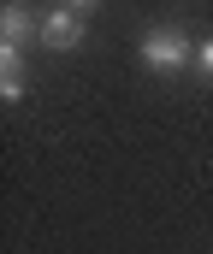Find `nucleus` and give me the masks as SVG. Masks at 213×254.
<instances>
[{
    "label": "nucleus",
    "mask_w": 213,
    "mask_h": 254,
    "mask_svg": "<svg viewBox=\"0 0 213 254\" xmlns=\"http://www.w3.org/2000/svg\"><path fill=\"white\" fill-rule=\"evenodd\" d=\"M137 60L148 71H184V65H196V42L178 30V24H160V30H148L137 42Z\"/></svg>",
    "instance_id": "nucleus-1"
},
{
    "label": "nucleus",
    "mask_w": 213,
    "mask_h": 254,
    "mask_svg": "<svg viewBox=\"0 0 213 254\" xmlns=\"http://www.w3.org/2000/svg\"><path fill=\"white\" fill-rule=\"evenodd\" d=\"M42 48H54V54H71V48H83V12H71V6H54L48 18H42Z\"/></svg>",
    "instance_id": "nucleus-2"
},
{
    "label": "nucleus",
    "mask_w": 213,
    "mask_h": 254,
    "mask_svg": "<svg viewBox=\"0 0 213 254\" xmlns=\"http://www.w3.org/2000/svg\"><path fill=\"white\" fill-rule=\"evenodd\" d=\"M36 30H42V18H30L24 0H6V6H0V48H24Z\"/></svg>",
    "instance_id": "nucleus-3"
},
{
    "label": "nucleus",
    "mask_w": 213,
    "mask_h": 254,
    "mask_svg": "<svg viewBox=\"0 0 213 254\" xmlns=\"http://www.w3.org/2000/svg\"><path fill=\"white\" fill-rule=\"evenodd\" d=\"M0 101H6V107L24 101V71H0Z\"/></svg>",
    "instance_id": "nucleus-4"
},
{
    "label": "nucleus",
    "mask_w": 213,
    "mask_h": 254,
    "mask_svg": "<svg viewBox=\"0 0 213 254\" xmlns=\"http://www.w3.org/2000/svg\"><path fill=\"white\" fill-rule=\"evenodd\" d=\"M196 65H202V71L213 77V36H208V42H196Z\"/></svg>",
    "instance_id": "nucleus-5"
},
{
    "label": "nucleus",
    "mask_w": 213,
    "mask_h": 254,
    "mask_svg": "<svg viewBox=\"0 0 213 254\" xmlns=\"http://www.w3.org/2000/svg\"><path fill=\"white\" fill-rule=\"evenodd\" d=\"M60 6H71V12H95L101 0H60Z\"/></svg>",
    "instance_id": "nucleus-6"
}]
</instances>
